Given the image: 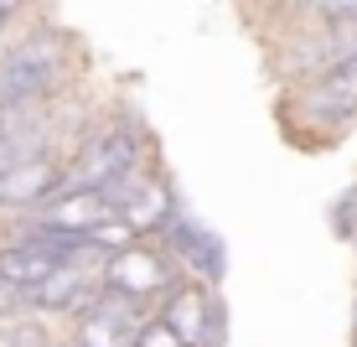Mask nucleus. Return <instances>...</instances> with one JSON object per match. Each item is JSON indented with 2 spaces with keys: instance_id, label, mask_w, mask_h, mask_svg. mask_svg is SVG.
<instances>
[{
  "instance_id": "1",
  "label": "nucleus",
  "mask_w": 357,
  "mask_h": 347,
  "mask_svg": "<svg viewBox=\"0 0 357 347\" xmlns=\"http://www.w3.org/2000/svg\"><path fill=\"white\" fill-rule=\"evenodd\" d=\"M78 63H83L78 36L57 21L21 31L16 42H0V104L52 109V98L73 83Z\"/></svg>"
},
{
  "instance_id": "2",
  "label": "nucleus",
  "mask_w": 357,
  "mask_h": 347,
  "mask_svg": "<svg viewBox=\"0 0 357 347\" xmlns=\"http://www.w3.org/2000/svg\"><path fill=\"white\" fill-rule=\"evenodd\" d=\"M280 125L295 140L331 145L357 125V63H337L316 78H301L290 89H280Z\"/></svg>"
},
{
  "instance_id": "3",
  "label": "nucleus",
  "mask_w": 357,
  "mask_h": 347,
  "mask_svg": "<svg viewBox=\"0 0 357 347\" xmlns=\"http://www.w3.org/2000/svg\"><path fill=\"white\" fill-rule=\"evenodd\" d=\"M145 156H155V151H151V135H145L140 115H135V109H114V115H104L93 130H83L78 145L63 151V182H57V192L104 187V182L135 171Z\"/></svg>"
},
{
  "instance_id": "4",
  "label": "nucleus",
  "mask_w": 357,
  "mask_h": 347,
  "mask_svg": "<svg viewBox=\"0 0 357 347\" xmlns=\"http://www.w3.org/2000/svg\"><path fill=\"white\" fill-rule=\"evenodd\" d=\"M176 280H181L176 259H171L166 249H155V244H145V239L119 244V249L104 254V265H98V285L114 290V295H125V301H135V306L161 301Z\"/></svg>"
},
{
  "instance_id": "5",
  "label": "nucleus",
  "mask_w": 357,
  "mask_h": 347,
  "mask_svg": "<svg viewBox=\"0 0 357 347\" xmlns=\"http://www.w3.org/2000/svg\"><path fill=\"white\" fill-rule=\"evenodd\" d=\"M155 316L181 337V347H223V301L202 280H176Z\"/></svg>"
},
{
  "instance_id": "6",
  "label": "nucleus",
  "mask_w": 357,
  "mask_h": 347,
  "mask_svg": "<svg viewBox=\"0 0 357 347\" xmlns=\"http://www.w3.org/2000/svg\"><path fill=\"white\" fill-rule=\"evenodd\" d=\"M98 265H104V254H78V259H68V265H57L36 290L21 295V311H42V316L47 311H73L78 316L98 295Z\"/></svg>"
},
{
  "instance_id": "7",
  "label": "nucleus",
  "mask_w": 357,
  "mask_h": 347,
  "mask_svg": "<svg viewBox=\"0 0 357 347\" xmlns=\"http://www.w3.org/2000/svg\"><path fill=\"white\" fill-rule=\"evenodd\" d=\"M57 182H63V151L42 145V151L21 156L16 166L0 171V213H31L47 197H57Z\"/></svg>"
},
{
  "instance_id": "8",
  "label": "nucleus",
  "mask_w": 357,
  "mask_h": 347,
  "mask_svg": "<svg viewBox=\"0 0 357 347\" xmlns=\"http://www.w3.org/2000/svg\"><path fill=\"white\" fill-rule=\"evenodd\" d=\"M140 306L125 301V295L104 290L98 285V295L78 311V327H73V347H130L135 327H140Z\"/></svg>"
},
{
  "instance_id": "9",
  "label": "nucleus",
  "mask_w": 357,
  "mask_h": 347,
  "mask_svg": "<svg viewBox=\"0 0 357 347\" xmlns=\"http://www.w3.org/2000/svg\"><path fill=\"white\" fill-rule=\"evenodd\" d=\"M52 337H47V327L36 316H0V347H47Z\"/></svg>"
},
{
  "instance_id": "10",
  "label": "nucleus",
  "mask_w": 357,
  "mask_h": 347,
  "mask_svg": "<svg viewBox=\"0 0 357 347\" xmlns=\"http://www.w3.org/2000/svg\"><path fill=\"white\" fill-rule=\"evenodd\" d=\"M31 151H42V119L0 140V171H6V166H16V161H21V156H31Z\"/></svg>"
},
{
  "instance_id": "11",
  "label": "nucleus",
  "mask_w": 357,
  "mask_h": 347,
  "mask_svg": "<svg viewBox=\"0 0 357 347\" xmlns=\"http://www.w3.org/2000/svg\"><path fill=\"white\" fill-rule=\"evenodd\" d=\"M130 347H181V337H176V332L166 327L161 316H151V321H140V327H135Z\"/></svg>"
},
{
  "instance_id": "12",
  "label": "nucleus",
  "mask_w": 357,
  "mask_h": 347,
  "mask_svg": "<svg viewBox=\"0 0 357 347\" xmlns=\"http://www.w3.org/2000/svg\"><path fill=\"white\" fill-rule=\"evenodd\" d=\"M316 10H321V0H275V21L280 27H301V21H316Z\"/></svg>"
},
{
  "instance_id": "13",
  "label": "nucleus",
  "mask_w": 357,
  "mask_h": 347,
  "mask_svg": "<svg viewBox=\"0 0 357 347\" xmlns=\"http://www.w3.org/2000/svg\"><path fill=\"white\" fill-rule=\"evenodd\" d=\"M26 6H31V0H0V21H6V27H10V21H21V16H26Z\"/></svg>"
},
{
  "instance_id": "14",
  "label": "nucleus",
  "mask_w": 357,
  "mask_h": 347,
  "mask_svg": "<svg viewBox=\"0 0 357 347\" xmlns=\"http://www.w3.org/2000/svg\"><path fill=\"white\" fill-rule=\"evenodd\" d=\"M16 311H21V295L10 285H0V316H16Z\"/></svg>"
},
{
  "instance_id": "15",
  "label": "nucleus",
  "mask_w": 357,
  "mask_h": 347,
  "mask_svg": "<svg viewBox=\"0 0 357 347\" xmlns=\"http://www.w3.org/2000/svg\"><path fill=\"white\" fill-rule=\"evenodd\" d=\"M0 42H6V21H0Z\"/></svg>"
},
{
  "instance_id": "16",
  "label": "nucleus",
  "mask_w": 357,
  "mask_h": 347,
  "mask_svg": "<svg viewBox=\"0 0 357 347\" xmlns=\"http://www.w3.org/2000/svg\"><path fill=\"white\" fill-rule=\"evenodd\" d=\"M47 347H57V342H47Z\"/></svg>"
}]
</instances>
